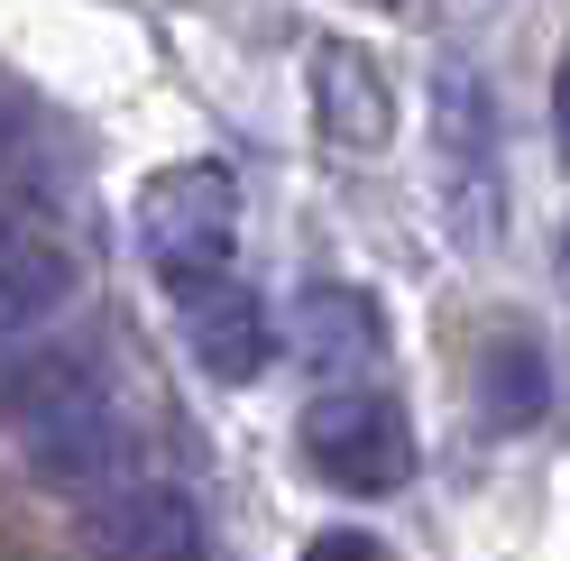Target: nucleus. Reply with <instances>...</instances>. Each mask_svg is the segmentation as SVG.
<instances>
[{"label":"nucleus","mask_w":570,"mask_h":561,"mask_svg":"<svg viewBox=\"0 0 570 561\" xmlns=\"http://www.w3.org/2000/svg\"><path fill=\"white\" fill-rule=\"evenodd\" d=\"M561 258H570V239H561Z\"/></svg>","instance_id":"14"},{"label":"nucleus","mask_w":570,"mask_h":561,"mask_svg":"<svg viewBox=\"0 0 570 561\" xmlns=\"http://www.w3.org/2000/svg\"><path fill=\"white\" fill-rule=\"evenodd\" d=\"M433 185L460 249H488L507 222V157H497V101L470 65H433Z\"/></svg>","instance_id":"2"},{"label":"nucleus","mask_w":570,"mask_h":561,"mask_svg":"<svg viewBox=\"0 0 570 561\" xmlns=\"http://www.w3.org/2000/svg\"><path fill=\"white\" fill-rule=\"evenodd\" d=\"M543 405H552L543 350H533L524 332H515V341H488V350H479V414H488L497 433H533V424H543Z\"/></svg>","instance_id":"10"},{"label":"nucleus","mask_w":570,"mask_h":561,"mask_svg":"<svg viewBox=\"0 0 570 561\" xmlns=\"http://www.w3.org/2000/svg\"><path fill=\"white\" fill-rule=\"evenodd\" d=\"M175 313H185V341H194L203 377H222V387H248V377H267V360H276V323H267L258 286H239V276H212V286L175 295Z\"/></svg>","instance_id":"6"},{"label":"nucleus","mask_w":570,"mask_h":561,"mask_svg":"<svg viewBox=\"0 0 570 561\" xmlns=\"http://www.w3.org/2000/svg\"><path fill=\"white\" fill-rule=\"evenodd\" d=\"M552 138H561V157H570V56H561V75H552Z\"/></svg>","instance_id":"12"},{"label":"nucleus","mask_w":570,"mask_h":561,"mask_svg":"<svg viewBox=\"0 0 570 561\" xmlns=\"http://www.w3.org/2000/svg\"><path fill=\"white\" fill-rule=\"evenodd\" d=\"M92 552L101 561H212L203 543V506L166 479H129L92 506Z\"/></svg>","instance_id":"5"},{"label":"nucleus","mask_w":570,"mask_h":561,"mask_svg":"<svg viewBox=\"0 0 570 561\" xmlns=\"http://www.w3.org/2000/svg\"><path fill=\"white\" fill-rule=\"evenodd\" d=\"M313 120H323V138L350 148V157H377L386 138H396V92H386L368 47H350V38L313 47Z\"/></svg>","instance_id":"7"},{"label":"nucleus","mask_w":570,"mask_h":561,"mask_svg":"<svg viewBox=\"0 0 570 561\" xmlns=\"http://www.w3.org/2000/svg\"><path fill=\"white\" fill-rule=\"evenodd\" d=\"M138 249L166 276V295H194L212 276H230V249H239V185L230 166H166L148 175L138 194Z\"/></svg>","instance_id":"1"},{"label":"nucleus","mask_w":570,"mask_h":561,"mask_svg":"<svg viewBox=\"0 0 570 561\" xmlns=\"http://www.w3.org/2000/svg\"><path fill=\"white\" fill-rule=\"evenodd\" d=\"M111 377H101V350L92 341H10L0 350V424L10 433H28V424H47V414H65V405H83V396H101Z\"/></svg>","instance_id":"8"},{"label":"nucleus","mask_w":570,"mask_h":561,"mask_svg":"<svg viewBox=\"0 0 570 561\" xmlns=\"http://www.w3.org/2000/svg\"><path fill=\"white\" fill-rule=\"evenodd\" d=\"M10 341H19V332H10V313H0V350H10Z\"/></svg>","instance_id":"13"},{"label":"nucleus","mask_w":570,"mask_h":561,"mask_svg":"<svg viewBox=\"0 0 570 561\" xmlns=\"http://www.w3.org/2000/svg\"><path fill=\"white\" fill-rule=\"evenodd\" d=\"M19 461L38 470L56 498H111V488H129L138 479V433H129V414L111 405V387L101 396H83V405H65V414H47V424H28L19 433Z\"/></svg>","instance_id":"4"},{"label":"nucleus","mask_w":570,"mask_h":561,"mask_svg":"<svg viewBox=\"0 0 570 561\" xmlns=\"http://www.w3.org/2000/svg\"><path fill=\"white\" fill-rule=\"evenodd\" d=\"M304 461L350 498H386V488L414 479V424L377 387H332L304 405Z\"/></svg>","instance_id":"3"},{"label":"nucleus","mask_w":570,"mask_h":561,"mask_svg":"<svg viewBox=\"0 0 570 561\" xmlns=\"http://www.w3.org/2000/svg\"><path fill=\"white\" fill-rule=\"evenodd\" d=\"M313 561H377V543H368V534H323Z\"/></svg>","instance_id":"11"},{"label":"nucleus","mask_w":570,"mask_h":561,"mask_svg":"<svg viewBox=\"0 0 570 561\" xmlns=\"http://www.w3.org/2000/svg\"><path fill=\"white\" fill-rule=\"evenodd\" d=\"M295 341H304L313 368H368L377 350H386V313H377L360 286H304Z\"/></svg>","instance_id":"9"}]
</instances>
